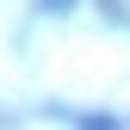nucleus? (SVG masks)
Returning a JSON list of instances; mask_svg holds the SVG:
<instances>
[{"label": "nucleus", "mask_w": 130, "mask_h": 130, "mask_svg": "<svg viewBox=\"0 0 130 130\" xmlns=\"http://www.w3.org/2000/svg\"><path fill=\"white\" fill-rule=\"evenodd\" d=\"M80 130H118V124H105V118H80Z\"/></svg>", "instance_id": "obj_1"}]
</instances>
